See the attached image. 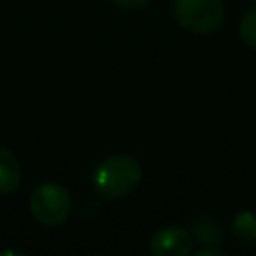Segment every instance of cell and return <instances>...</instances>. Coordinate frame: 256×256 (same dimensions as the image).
Segmentation results:
<instances>
[{"label":"cell","instance_id":"cell-1","mask_svg":"<svg viewBox=\"0 0 256 256\" xmlns=\"http://www.w3.org/2000/svg\"><path fill=\"white\" fill-rule=\"evenodd\" d=\"M140 178L142 166L136 158L126 154H114L104 158L92 174L96 190L110 200H118L134 192V188L140 184Z\"/></svg>","mask_w":256,"mask_h":256},{"label":"cell","instance_id":"cell-3","mask_svg":"<svg viewBox=\"0 0 256 256\" xmlns=\"http://www.w3.org/2000/svg\"><path fill=\"white\" fill-rule=\"evenodd\" d=\"M178 24L196 34L214 32L224 20L222 0H174Z\"/></svg>","mask_w":256,"mask_h":256},{"label":"cell","instance_id":"cell-5","mask_svg":"<svg viewBox=\"0 0 256 256\" xmlns=\"http://www.w3.org/2000/svg\"><path fill=\"white\" fill-rule=\"evenodd\" d=\"M18 184H20L18 160L10 150L0 148V194L14 192Z\"/></svg>","mask_w":256,"mask_h":256},{"label":"cell","instance_id":"cell-4","mask_svg":"<svg viewBox=\"0 0 256 256\" xmlns=\"http://www.w3.org/2000/svg\"><path fill=\"white\" fill-rule=\"evenodd\" d=\"M148 248L154 256H186L192 250V234L180 226H166L152 234Z\"/></svg>","mask_w":256,"mask_h":256},{"label":"cell","instance_id":"cell-10","mask_svg":"<svg viewBox=\"0 0 256 256\" xmlns=\"http://www.w3.org/2000/svg\"><path fill=\"white\" fill-rule=\"evenodd\" d=\"M198 256H222V252L216 246H206V248L198 250Z\"/></svg>","mask_w":256,"mask_h":256},{"label":"cell","instance_id":"cell-8","mask_svg":"<svg viewBox=\"0 0 256 256\" xmlns=\"http://www.w3.org/2000/svg\"><path fill=\"white\" fill-rule=\"evenodd\" d=\"M240 36L242 40L256 50V8L248 10L240 20Z\"/></svg>","mask_w":256,"mask_h":256},{"label":"cell","instance_id":"cell-2","mask_svg":"<svg viewBox=\"0 0 256 256\" xmlns=\"http://www.w3.org/2000/svg\"><path fill=\"white\" fill-rule=\"evenodd\" d=\"M72 200L64 186L46 182L30 196V212L44 226H60L70 216Z\"/></svg>","mask_w":256,"mask_h":256},{"label":"cell","instance_id":"cell-9","mask_svg":"<svg viewBox=\"0 0 256 256\" xmlns=\"http://www.w3.org/2000/svg\"><path fill=\"white\" fill-rule=\"evenodd\" d=\"M112 2L122 8H144L146 4H150V0H112Z\"/></svg>","mask_w":256,"mask_h":256},{"label":"cell","instance_id":"cell-6","mask_svg":"<svg viewBox=\"0 0 256 256\" xmlns=\"http://www.w3.org/2000/svg\"><path fill=\"white\" fill-rule=\"evenodd\" d=\"M192 236L196 242L204 244V246H216L222 242V230L218 226L216 220H212L210 216H200L194 220L192 224Z\"/></svg>","mask_w":256,"mask_h":256},{"label":"cell","instance_id":"cell-7","mask_svg":"<svg viewBox=\"0 0 256 256\" xmlns=\"http://www.w3.org/2000/svg\"><path fill=\"white\" fill-rule=\"evenodd\" d=\"M232 234L240 244H254L256 242V214L250 210H244L236 214L232 222Z\"/></svg>","mask_w":256,"mask_h":256}]
</instances>
